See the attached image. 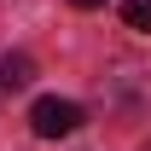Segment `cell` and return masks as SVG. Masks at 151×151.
I'll return each mask as SVG.
<instances>
[{
    "label": "cell",
    "mask_w": 151,
    "mask_h": 151,
    "mask_svg": "<svg viewBox=\"0 0 151 151\" xmlns=\"http://www.w3.org/2000/svg\"><path fill=\"white\" fill-rule=\"evenodd\" d=\"M70 6H81V12H93V6H105V0H70Z\"/></svg>",
    "instance_id": "obj_4"
},
{
    "label": "cell",
    "mask_w": 151,
    "mask_h": 151,
    "mask_svg": "<svg viewBox=\"0 0 151 151\" xmlns=\"http://www.w3.org/2000/svg\"><path fill=\"white\" fill-rule=\"evenodd\" d=\"M29 128H35L41 139H64V134L81 128V105H76V99L47 93V99H35V105H29Z\"/></svg>",
    "instance_id": "obj_1"
},
{
    "label": "cell",
    "mask_w": 151,
    "mask_h": 151,
    "mask_svg": "<svg viewBox=\"0 0 151 151\" xmlns=\"http://www.w3.org/2000/svg\"><path fill=\"white\" fill-rule=\"evenodd\" d=\"M122 23L139 29V35H151V0H128V6H122Z\"/></svg>",
    "instance_id": "obj_3"
},
{
    "label": "cell",
    "mask_w": 151,
    "mask_h": 151,
    "mask_svg": "<svg viewBox=\"0 0 151 151\" xmlns=\"http://www.w3.org/2000/svg\"><path fill=\"white\" fill-rule=\"evenodd\" d=\"M35 81V58L29 52H6L0 58V93H23Z\"/></svg>",
    "instance_id": "obj_2"
},
{
    "label": "cell",
    "mask_w": 151,
    "mask_h": 151,
    "mask_svg": "<svg viewBox=\"0 0 151 151\" xmlns=\"http://www.w3.org/2000/svg\"><path fill=\"white\" fill-rule=\"evenodd\" d=\"M139 151H151V145H139Z\"/></svg>",
    "instance_id": "obj_5"
}]
</instances>
